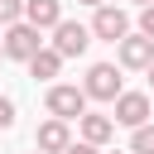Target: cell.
Returning a JSON list of instances; mask_svg holds the SVG:
<instances>
[{"instance_id":"cell-1","label":"cell","mask_w":154,"mask_h":154,"mask_svg":"<svg viewBox=\"0 0 154 154\" xmlns=\"http://www.w3.org/2000/svg\"><path fill=\"white\" fill-rule=\"evenodd\" d=\"M87 91L82 87H67V82H58V87H48V96H43V106H48V116H58V120H82L87 116Z\"/></svg>"},{"instance_id":"cell-2","label":"cell","mask_w":154,"mask_h":154,"mask_svg":"<svg viewBox=\"0 0 154 154\" xmlns=\"http://www.w3.org/2000/svg\"><path fill=\"white\" fill-rule=\"evenodd\" d=\"M38 48H43V29H34L29 19H19V24H10V29H5V58L29 63Z\"/></svg>"},{"instance_id":"cell-3","label":"cell","mask_w":154,"mask_h":154,"mask_svg":"<svg viewBox=\"0 0 154 154\" xmlns=\"http://www.w3.org/2000/svg\"><path fill=\"white\" fill-rule=\"evenodd\" d=\"M82 91H87L91 101H116V96H120V67H116V63H91Z\"/></svg>"},{"instance_id":"cell-4","label":"cell","mask_w":154,"mask_h":154,"mask_svg":"<svg viewBox=\"0 0 154 154\" xmlns=\"http://www.w3.org/2000/svg\"><path fill=\"white\" fill-rule=\"evenodd\" d=\"M130 34V14L120 10V5H96V19H91V38H106V43H120Z\"/></svg>"},{"instance_id":"cell-5","label":"cell","mask_w":154,"mask_h":154,"mask_svg":"<svg viewBox=\"0 0 154 154\" xmlns=\"http://www.w3.org/2000/svg\"><path fill=\"white\" fill-rule=\"evenodd\" d=\"M53 48H58L63 58H82V53L91 48V29L77 24V19H58V24H53Z\"/></svg>"},{"instance_id":"cell-6","label":"cell","mask_w":154,"mask_h":154,"mask_svg":"<svg viewBox=\"0 0 154 154\" xmlns=\"http://www.w3.org/2000/svg\"><path fill=\"white\" fill-rule=\"evenodd\" d=\"M111 106H116V125H130V130H135V125H144V120L154 116V111H149V96H144V91H120V96H116Z\"/></svg>"},{"instance_id":"cell-7","label":"cell","mask_w":154,"mask_h":154,"mask_svg":"<svg viewBox=\"0 0 154 154\" xmlns=\"http://www.w3.org/2000/svg\"><path fill=\"white\" fill-rule=\"evenodd\" d=\"M116 58H120V67H149L154 63V38L149 34H125L116 43Z\"/></svg>"},{"instance_id":"cell-8","label":"cell","mask_w":154,"mask_h":154,"mask_svg":"<svg viewBox=\"0 0 154 154\" xmlns=\"http://www.w3.org/2000/svg\"><path fill=\"white\" fill-rule=\"evenodd\" d=\"M67 144H72V130H67V120H58V116L43 120L38 135H34V149H48V154H63Z\"/></svg>"},{"instance_id":"cell-9","label":"cell","mask_w":154,"mask_h":154,"mask_svg":"<svg viewBox=\"0 0 154 154\" xmlns=\"http://www.w3.org/2000/svg\"><path fill=\"white\" fill-rule=\"evenodd\" d=\"M24 19L34 29H53L63 19V0H24Z\"/></svg>"},{"instance_id":"cell-10","label":"cell","mask_w":154,"mask_h":154,"mask_svg":"<svg viewBox=\"0 0 154 154\" xmlns=\"http://www.w3.org/2000/svg\"><path fill=\"white\" fill-rule=\"evenodd\" d=\"M116 135V116H82V140H91V144H106Z\"/></svg>"},{"instance_id":"cell-11","label":"cell","mask_w":154,"mask_h":154,"mask_svg":"<svg viewBox=\"0 0 154 154\" xmlns=\"http://www.w3.org/2000/svg\"><path fill=\"white\" fill-rule=\"evenodd\" d=\"M29 72H34V77H43V82H48V77H58V72H63V53H58V48H38V53L29 58Z\"/></svg>"},{"instance_id":"cell-12","label":"cell","mask_w":154,"mask_h":154,"mask_svg":"<svg viewBox=\"0 0 154 154\" xmlns=\"http://www.w3.org/2000/svg\"><path fill=\"white\" fill-rule=\"evenodd\" d=\"M130 154H154V120L135 125V135H130Z\"/></svg>"},{"instance_id":"cell-13","label":"cell","mask_w":154,"mask_h":154,"mask_svg":"<svg viewBox=\"0 0 154 154\" xmlns=\"http://www.w3.org/2000/svg\"><path fill=\"white\" fill-rule=\"evenodd\" d=\"M19 19H24V0H0V29H10Z\"/></svg>"},{"instance_id":"cell-14","label":"cell","mask_w":154,"mask_h":154,"mask_svg":"<svg viewBox=\"0 0 154 154\" xmlns=\"http://www.w3.org/2000/svg\"><path fill=\"white\" fill-rule=\"evenodd\" d=\"M140 34L154 38V5H140Z\"/></svg>"},{"instance_id":"cell-15","label":"cell","mask_w":154,"mask_h":154,"mask_svg":"<svg viewBox=\"0 0 154 154\" xmlns=\"http://www.w3.org/2000/svg\"><path fill=\"white\" fill-rule=\"evenodd\" d=\"M10 125H14V101L0 96V130H10Z\"/></svg>"},{"instance_id":"cell-16","label":"cell","mask_w":154,"mask_h":154,"mask_svg":"<svg viewBox=\"0 0 154 154\" xmlns=\"http://www.w3.org/2000/svg\"><path fill=\"white\" fill-rule=\"evenodd\" d=\"M63 154H101V144H91V140H82V144H77V140H72Z\"/></svg>"},{"instance_id":"cell-17","label":"cell","mask_w":154,"mask_h":154,"mask_svg":"<svg viewBox=\"0 0 154 154\" xmlns=\"http://www.w3.org/2000/svg\"><path fill=\"white\" fill-rule=\"evenodd\" d=\"M144 72H149V87H154V63H149V67H144Z\"/></svg>"},{"instance_id":"cell-18","label":"cell","mask_w":154,"mask_h":154,"mask_svg":"<svg viewBox=\"0 0 154 154\" xmlns=\"http://www.w3.org/2000/svg\"><path fill=\"white\" fill-rule=\"evenodd\" d=\"M77 5H106V0H77Z\"/></svg>"},{"instance_id":"cell-19","label":"cell","mask_w":154,"mask_h":154,"mask_svg":"<svg viewBox=\"0 0 154 154\" xmlns=\"http://www.w3.org/2000/svg\"><path fill=\"white\" fill-rule=\"evenodd\" d=\"M0 58H5V34H0Z\"/></svg>"},{"instance_id":"cell-20","label":"cell","mask_w":154,"mask_h":154,"mask_svg":"<svg viewBox=\"0 0 154 154\" xmlns=\"http://www.w3.org/2000/svg\"><path fill=\"white\" fill-rule=\"evenodd\" d=\"M135 5H154V0H135Z\"/></svg>"},{"instance_id":"cell-21","label":"cell","mask_w":154,"mask_h":154,"mask_svg":"<svg viewBox=\"0 0 154 154\" xmlns=\"http://www.w3.org/2000/svg\"><path fill=\"white\" fill-rule=\"evenodd\" d=\"M34 154H48V149H34Z\"/></svg>"}]
</instances>
